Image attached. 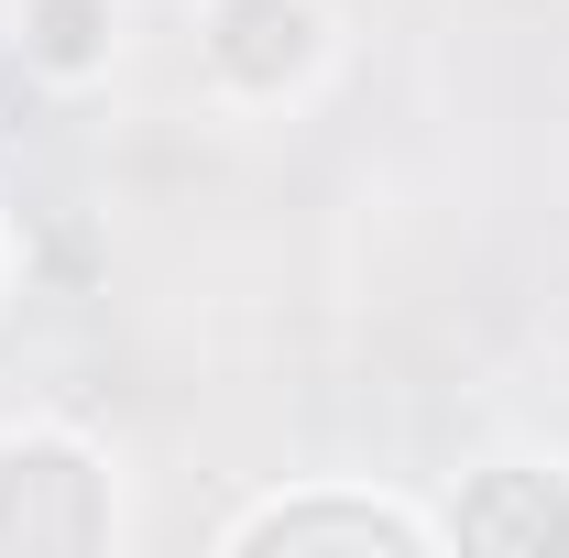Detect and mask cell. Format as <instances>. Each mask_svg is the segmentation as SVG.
I'll list each match as a JSON object with an SVG mask.
<instances>
[{
  "instance_id": "obj_2",
  "label": "cell",
  "mask_w": 569,
  "mask_h": 558,
  "mask_svg": "<svg viewBox=\"0 0 569 558\" xmlns=\"http://www.w3.org/2000/svg\"><path fill=\"white\" fill-rule=\"evenodd\" d=\"M198 56H209L219 88L284 99L296 77L329 56V22H318V0H209L198 11Z\"/></svg>"
},
{
  "instance_id": "obj_5",
  "label": "cell",
  "mask_w": 569,
  "mask_h": 558,
  "mask_svg": "<svg viewBox=\"0 0 569 558\" xmlns=\"http://www.w3.org/2000/svg\"><path fill=\"white\" fill-rule=\"evenodd\" d=\"M110 44H121V11L110 0H22V33H11V56L44 88H88L110 67Z\"/></svg>"
},
{
  "instance_id": "obj_3",
  "label": "cell",
  "mask_w": 569,
  "mask_h": 558,
  "mask_svg": "<svg viewBox=\"0 0 569 558\" xmlns=\"http://www.w3.org/2000/svg\"><path fill=\"white\" fill-rule=\"evenodd\" d=\"M230 548H383V558H417L427 526L417 515H395V504H351V492H296V504H263V515H241L230 526Z\"/></svg>"
},
{
  "instance_id": "obj_4",
  "label": "cell",
  "mask_w": 569,
  "mask_h": 558,
  "mask_svg": "<svg viewBox=\"0 0 569 558\" xmlns=\"http://www.w3.org/2000/svg\"><path fill=\"white\" fill-rule=\"evenodd\" d=\"M449 537H460V548H559V537H569L559 471H471Z\"/></svg>"
},
{
  "instance_id": "obj_1",
  "label": "cell",
  "mask_w": 569,
  "mask_h": 558,
  "mask_svg": "<svg viewBox=\"0 0 569 558\" xmlns=\"http://www.w3.org/2000/svg\"><path fill=\"white\" fill-rule=\"evenodd\" d=\"M44 548H110V471L56 427H22L0 438V558Z\"/></svg>"
}]
</instances>
